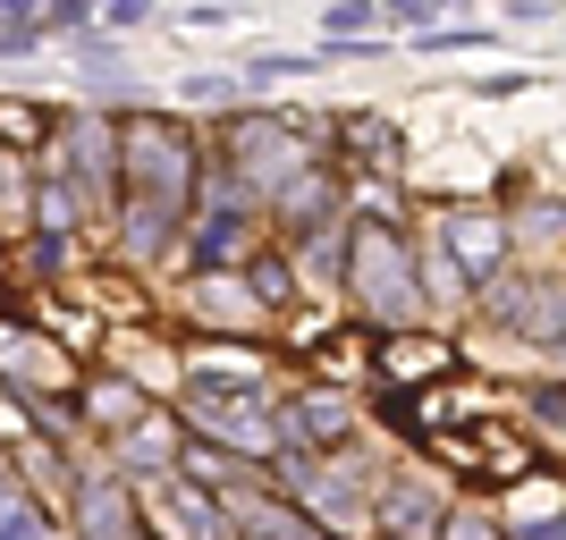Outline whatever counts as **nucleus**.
I'll list each match as a JSON object with an SVG mask.
<instances>
[{"label": "nucleus", "mask_w": 566, "mask_h": 540, "mask_svg": "<svg viewBox=\"0 0 566 540\" xmlns=\"http://www.w3.org/2000/svg\"><path fill=\"white\" fill-rule=\"evenodd\" d=\"M245 287H254V305H287V254H254Z\"/></svg>", "instance_id": "nucleus-14"}, {"label": "nucleus", "mask_w": 566, "mask_h": 540, "mask_svg": "<svg viewBox=\"0 0 566 540\" xmlns=\"http://www.w3.org/2000/svg\"><path fill=\"white\" fill-rule=\"evenodd\" d=\"M0 18L18 25V34H60V25L85 18V0H0Z\"/></svg>", "instance_id": "nucleus-9"}, {"label": "nucleus", "mask_w": 566, "mask_h": 540, "mask_svg": "<svg viewBox=\"0 0 566 540\" xmlns=\"http://www.w3.org/2000/svg\"><path fill=\"white\" fill-rule=\"evenodd\" d=\"M187 423L212 447H229V456H271V447H280V431H271V414H262V389H245V380H195L187 389Z\"/></svg>", "instance_id": "nucleus-1"}, {"label": "nucleus", "mask_w": 566, "mask_h": 540, "mask_svg": "<svg viewBox=\"0 0 566 540\" xmlns=\"http://www.w3.org/2000/svg\"><path fill=\"white\" fill-rule=\"evenodd\" d=\"M516 9H542V0H516Z\"/></svg>", "instance_id": "nucleus-19"}, {"label": "nucleus", "mask_w": 566, "mask_h": 540, "mask_svg": "<svg viewBox=\"0 0 566 540\" xmlns=\"http://www.w3.org/2000/svg\"><path fill=\"white\" fill-rule=\"evenodd\" d=\"M76 523H85V540H144V507L127 498V473H85L76 481Z\"/></svg>", "instance_id": "nucleus-3"}, {"label": "nucleus", "mask_w": 566, "mask_h": 540, "mask_svg": "<svg viewBox=\"0 0 566 540\" xmlns=\"http://www.w3.org/2000/svg\"><path fill=\"white\" fill-rule=\"evenodd\" d=\"M127 456H136L144 473H161L169 456H178V447H169V431H136V440H127Z\"/></svg>", "instance_id": "nucleus-15"}, {"label": "nucleus", "mask_w": 566, "mask_h": 540, "mask_svg": "<svg viewBox=\"0 0 566 540\" xmlns=\"http://www.w3.org/2000/svg\"><path fill=\"white\" fill-rule=\"evenodd\" d=\"M380 516L398 523L406 540H440V516H449V507H431L423 490H389V498H380Z\"/></svg>", "instance_id": "nucleus-11"}, {"label": "nucleus", "mask_w": 566, "mask_h": 540, "mask_svg": "<svg viewBox=\"0 0 566 540\" xmlns=\"http://www.w3.org/2000/svg\"><path fill=\"white\" fill-rule=\"evenodd\" d=\"M76 229V178L60 169V178H43V236H69Z\"/></svg>", "instance_id": "nucleus-13"}, {"label": "nucleus", "mask_w": 566, "mask_h": 540, "mask_svg": "<svg viewBox=\"0 0 566 540\" xmlns=\"http://www.w3.org/2000/svg\"><path fill=\"white\" fill-rule=\"evenodd\" d=\"M373 25V0H331V34L347 43V34H364Z\"/></svg>", "instance_id": "nucleus-16"}, {"label": "nucleus", "mask_w": 566, "mask_h": 540, "mask_svg": "<svg viewBox=\"0 0 566 540\" xmlns=\"http://www.w3.org/2000/svg\"><path fill=\"white\" fill-rule=\"evenodd\" d=\"M51 136H60V118H51L43 102H18V94H0V152H43Z\"/></svg>", "instance_id": "nucleus-7"}, {"label": "nucleus", "mask_w": 566, "mask_h": 540, "mask_svg": "<svg viewBox=\"0 0 566 540\" xmlns=\"http://www.w3.org/2000/svg\"><path fill=\"white\" fill-rule=\"evenodd\" d=\"M161 516L178 540H229V516L212 507V490H195V481H161Z\"/></svg>", "instance_id": "nucleus-5"}, {"label": "nucleus", "mask_w": 566, "mask_h": 540, "mask_svg": "<svg viewBox=\"0 0 566 540\" xmlns=\"http://www.w3.org/2000/svg\"><path fill=\"white\" fill-rule=\"evenodd\" d=\"M347 152H355V161H398V127L373 118V110H355L347 118Z\"/></svg>", "instance_id": "nucleus-12"}, {"label": "nucleus", "mask_w": 566, "mask_h": 540, "mask_svg": "<svg viewBox=\"0 0 566 540\" xmlns=\"http://www.w3.org/2000/svg\"><path fill=\"white\" fill-rule=\"evenodd\" d=\"M355 431V405L338 398V389H305L296 398V440L305 447H331V440H347Z\"/></svg>", "instance_id": "nucleus-6"}, {"label": "nucleus", "mask_w": 566, "mask_h": 540, "mask_svg": "<svg viewBox=\"0 0 566 540\" xmlns=\"http://www.w3.org/2000/svg\"><path fill=\"white\" fill-rule=\"evenodd\" d=\"M380 372L389 380H431V372H449V347H440V338H415V329H406V338H380Z\"/></svg>", "instance_id": "nucleus-8"}, {"label": "nucleus", "mask_w": 566, "mask_h": 540, "mask_svg": "<svg viewBox=\"0 0 566 540\" xmlns=\"http://www.w3.org/2000/svg\"><path fill=\"white\" fill-rule=\"evenodd\" d=\"M338 262H355L364 313H373L380 329H398V321H415V313H423V287L406 279V245L389 236V220H364V229H355V254H338Z\"/></svg>", "instance_id": "nucleus-2"}, {"label": "nucleus", "mask_w": 566, "mask_h": 540, "mask_svg": "<svg viewBox=\"0 0 566 540\" xmlns=\"http://www.w3.org/2000/svg\"><path fill=\"white\" fill-rule=\"evenodd\" d=\"M85 405H94V423H144V414H153V405H144V389L136 380H94V389H85Z\"/></svg>", "instance_id": "nucleus-10"}, {"label": "nucleus", "mask_w": 566, "mask_h": 540, "mask_svg": "<svg viewBox=\"0 0 566 540\" xmlns=\"http://www.w3.org/2000/svg\"><path fill=\"white\" fill-rule=\"evenodd\" d=\"M449 254L465 262V279H473V287L499 279V271H507V220H491V212L449 220Z\"/></svg>", "instance_id": "nucleus-4"}, {"label": "nucleus", "mask_w": 566, "mask_h": 540, "mask_svg": "<svg viewBox=\"0 0 566 540\" xmlns=\"http://www.w3.org/2000/svg\"><path fill=\"white\" fill-rule=\"evenodd\" d=\"M102 18H111V25H144V18H153V0H102Z\"/></svg>", "instance_id": "nucleus-17"}, {"label": "nucleus", "mask_w": 566, "mask_h": 540, "mask_svg": "<svg viewBox=\"0 0 566 540\" xmlns=\"http://www.w3.org/2000/svg\"><path fill=\"white\" fill-rule=\"evenodd\" d=\"M0 279H9V245H0Z\"/></svg>", "instance_id": "nucleus-18"}]
</instances>
